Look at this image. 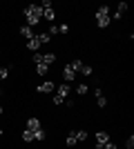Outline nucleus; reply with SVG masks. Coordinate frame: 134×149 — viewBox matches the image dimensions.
I'll use <instances>...</instances> for the list:
<instances>
[{
  "label": "nucleus",
  "instance_id": "obj_1",
  "mask_svg": "<svg viewBox=\"0 0 134 149\" xmlns=\"http://www.w3.org/2000/svg\"><path fill=\"white\" fill-rule=\"evenodd\" d=\"M22 13H25V20H27V25L36 27L40 22V16H43V9H40V5H27L25 9H22Z\"/></svg>",
  "mask_w": 134,
  "mask_h": 149
},
{
  "label": "nucleus",
  "instance_id": "obj_2",
  "mask_svg": "<svg viewBox=\"0 0 134 149\" xmlns=\"http://www.w3.org/2000/svg\"><path fill=\"white\" fill-rule=\"evenodd\" d=\"M94 20H96V27H101V29L109 27V25H112V16H109V7H107V5H101L98 9H96V13H94Z\"/></svg>",
  "mask_w": 134,
  "mask_h": 149
},
{
  "label": "nucleus",
  "instance_id": "obj_3",
  "mask_svg": "<svg viewBox=\"0 0 134 149\" xmlns=\"http://www.w3.org/2000/svg\"><path fill=\"white\" fill-rule=\"evenodd\" d=\"M54 91H56V96L51 98V100H54V105H63V102H65V98L69 96L72 87L67 85V82H63V85H58V89H54Z\"/></svg>",
  "mask_w": 134,
  "mask_h": 149
},
{
  "label": "nucleus",
  "instance_id": "obj_4",
  "mask_svg": "<svg viewBox=\"0 0 134 149\" xmlns=\"http://www.w3.org/2000/svg\"><path fill=\"white\" fill-rule=\"evenodd\" d=\"M63 80L67 82V85L76 80V71L72 69V65H69V62H67V65H65V67H63Z\"/></svg>",
  "mask_w": 134,
  "mask_h": 149
},
{
  "label": "nucleus",
  "instance_id": "obj_5",
  "mask_svg": "<svg viewBox=\"0 0 134 149\" xmlns=\"http://www.w3.org/2000/svg\"><path fill=\"white\" fill-rule=\"evenodd\" d=\"M54 89H56V82L54 80H45V82H40L38 87H36V91L38 93H51Z\"/></svg>",
  "mask_w": 134,
  "mask_h": 149
},
{
  "label": "nucleus",
  "instance_id": "obj_6",
  "mask_svg": "<svg viewBox=\"0 0 134 149\" xmlns=\"http://www.w3.org/2000/svg\"><path fill=\"white\" fill-rule=\"evenodd\" d=\"M107 140H112L107 131H96V145H94V149H101L103 145L107 143Z\"/></svg>",
  "mask_w": 134,
  "mask_h": 149
},
{
  "label": "nucleus",
  "instance_id": "obj_7",
  "mask_svg": "<svg viewBox=\"0 0 134 149\" xmlns=\"http://www.w3.org/2000/svg\"><path fill=\"white\" fill-rule=\"evenodd\" d=\"M130 7H128V2H119V5H116V11H114V20H121L123 16H125V11H128Z\"/></svg>",
  "mask_w": 134,
  "mask_h": 149
},
{
  "label": "nucleus",
  "instance_id": "obj_8",
  "mask_svg": "<svg viewBox=\"0 0 134 149\" xmlns=\"http://www.w3.org/2000/svg\"><path fill=\"white\" fill-rule=\"evenodd\" d=\"M94 96H96V105L101 107V109H103V107H107V98L103 96V89H101V87L94 89Z\"/></svg>",
  "mask_w": 134,
  "mask_h": 149
},
{
  "label": "nucleus",
  "instance_id": "obj_9",
  "mask_svg": "<svg viewBox=\"0 0 134 149\" xmlns=\"http://www.w3.org/2000/svg\"><path fill=\"white\" fill-rule=\"evenodd\" d=\"M25 129H29V131H36V129H40V120L36 118V116L27 118V127H25Z\"/></svg>",
  "mask_w": 134,
  "mask_h": 149
},
{
  "label": "nucleus",
  "instance_id": "obj_10",
  "mask_svg": "<svg viewBox=\"0 0 134 149\" xmlns=\"http://www.w3.org/2000/svg\"><path fill=\"white\" fill-rule=\"evenodd\" d=\"M43 18L49 20V22H54L56 20V9L54 7H47V9H43Z\"/></svg>",
  "mask_w": 134,
  "mask_h": 149
},
{
  "label": "nucleus",
  "instance_id": "obj_11",
  "mask_svg": "<svg viewBox=\"0 0 134 149\" xmlns=\"http://www.w3.org/2000/svg\"><path fill=\"white\" fill-rule=\"evenodd\" d=\"M20 36L25 38V40H29V38H34L36 33H34V29L29 25H22V27H20Z\"/></svg>",
  "mask_w": 134,
  "mask_h": 149
},
{
  "label": "nucleus",
  "instance_id": "obj_12",
  "mask_svg": "<svg viewBox=\"0 0 134 149\" xmlns=\"http://www.w3.org/2000/svg\"><path fill=\"white\" fill-rule=\"evenodd\" d=\"M27 49H29V51H38L40 49V42H38V38H36V36L27 40Z\"/></svg>",
  "mask_w": 134,
  "mask_h": 149
},
{
  "label": "nucleus",
  "instance_id": "obj_13",
  "mask_svg": "<svg viewBox=\"0 0 134 149\" xmlns=\"http://www.w3.org/2000/svg\"><path fill=\"white\" fill-rule=\"evenodd\" d=\"M36 38H38V42H40V45H47V42L51 40V36L47 33V31H40V33H36Z\"/></svg>",
  "mask_w": 134,
  "mask_h": 149
},
{
  "label": "nucleus",
  "instance_id": "obj_14",
  "mask_svg": "<svg viewBox=\"0 0 134 149\" xmlns=\"http://www.w3.org/2000/svg\"><path fill=\"white\" fill-rule=\"evenodd\" d=\"M56 54H43V65H47V67H49L51 62H56Z\"/></svg>",
  "mask_w": 134,
  "mask_h": 149
},
{
  "label": "nucleus",
  "instance_id": "obj_15",
  "mask_svg": "<svg viewBox=\"0 0 134 149\" xmlns=\"http://www.w3.org/2000/svg\"><path fill=\"white\" fill-rule=\"evenodd\" d=\"M87 91H89V85H87V82H78V85H76V93H78V96H85Z\"/></svg>",
  "mask_w": 134,
  "mask_h": 149
},
{
  "label": "nucleus",
  "instance_id": "obj_16",
  "mask_svg": "<svg viewBox=\"0 0 134 149\" xmlns=\"http://www.w3.org/2000/svg\"><path fill=\"white\" fill-rule=\"evenodd\" d=\"M65 145H67V147H74V145H76V129L74 131H69V136H67V140H65Z\"/></svg>",
  "mask_w": 134,
  "mask_h": 149
},
{
  "label": "nucleus",
  "instance_id": "obj_17",
  "mask_svg": "<svg viewBox=\"0 0 134 149\" xmlns=\"http://www.w3.org/2000/svg\"><path fill=\"white\" fill-rule=\"evenodd\" d=\"M78 71H81L83 76H87V78H89V76L94 74V67H92V65H85V62H83V67L78 69Z\"/></svg>",
  "mask_w": 134,
  "mask_h": 149
},
{
  "label": "nucleus",
  "instance_id": "obj_18",
  "mask_svg": "<svg viewBox=\"0 0 134 149\" xmlns=\"http://www.w3.org/2000/svg\"><path fill=\"white\" fill-rule=\"evenodd\" d=\"M36 74H38V76H47V74H49V67L40 62V65H36Z\"/></svg>",
  "mask_w": 134,
  "mask_h": 149
},
{
  "label": "nucleus",
  "instance_id": "obj_19",
  "mask_svg": "<svg viewBox=\"0 0 134 149\" xmlns=\"http://www.w3.org/2000/svg\"><path fill=\"white\" fill-rule=\"evenodd\" d=\"M45 136H47V134H45V129H43V127L34 131V140H38V143H43V140H45Z\"/></svg>",
  "mask_w": 134,
  "mask_h": 149
},
{
  "label": "nucleus",
  "instance_id": "obj_20",
  "mask_svg": "<svg viewBox=\"0 0 134 149\" xmlns=\"http://www.w3.org/2000/svg\"><path fill=\"white\" fill-rule=\"evenodd\" d=\"M87 140V131L85 129H76V143H85Z\"/></svg>",
  "mask_w": 134,
  "mask_h": 149
},
{
  "label": "nucleus",
  "instance_id": "obj_21",
  "mask_svg": "<svg viewBox=\"0 0 134 149\" xmlns=\"http://www.w3.org/2000/svg\"><path fill=\"white\" fill-rule=\"evenodd\" d=\"M32 140H34V131L22 129V143H32Z\"/></svg>",
  "mask_w": 134,
  "mask_h": 149
},
{
  "label": "nucleus",
  "instance_id": "obj_22",
  "mask_svg": "<svg viewBox=\"0 0 134 149\" xmlns=\"http://www.w3.org/2000/svg\"><path fill=\"white\" fill-rule=\"evenodd\" d=\"M32 62H34V65H40V62H43V54H38V51H34V56H32Z\"/></svg>",
  "mask_w": 134,
  "mask_h": 149
},
{
  "label": "nucleus",
  "instance_id": "obj_23",
  "mask_svg": "<svg viewBox=\"0 0 134 149\" xmlns=\"http://www.w3.org/2000/svg\"><path fill=\"white\" fill-rule=\"evenodd\" d=\"M7 76H9V69H7V67H0V82L5 80Z\"/></svg>",
  "mask_w": 134,
  "mask_h": 149
},
{
  "label": "nucleus",
  "instance_id": "obj_24",
  "mask_svg": "<svg viewBox=\"0 0 134 149\" xmlns=\"http://www.w3.org/2000/svg\"><path fill=\"white\" fill-rule=\"evenodd\" d=\"M47 33H49V36H56L58 33V25H49V31H47Z\"/></svg>",
  "mask_w": 134,
  "mask_h": 149
},
{
  "label": "nucleus",
  "instance_id": "obj_25",
  "mask_svg": "<svg viewBox=\"0 0 134 149\" xmlns=\"http://www.w3.org/2000/svg\"><path fill=\"white\" fill-rule=\"evenodd\" d=\"M134 147V136H130L128 140H125V149H132Z\"/></svg>",
  "mask_w": 134,
  "mask_h": 149
},
{
  "label": "nucleus",
  "instance_id": "obj_26",
  "mask_svg": "<svg viewBox=\"0 0 134 149\" xmlns=\"http://www.w3.org/2000/svg\"><path fill=\"white\" fill-rule=\"evenodd\" d=\"M101 149H119V147H116V145H114V143H112V140H107V143L103 145V147H101Z\"/></svg>",
  "mask_w": 134,
  "mask_h": 149
},
{
  "label": "nucleus",
  "instance_id": "obj_27",
  "mask_svg": "<svg viewBox=\"0 0 134 149\" xmlns=\"http://www.w3.org/2000/svg\"><path fill=\"white\" fill-rule=\"evenodd\" d=\"M65 105H67V109H74L76 102H74V98H65Z\"/></svg>",
  "mask_w": 134,
  "mask_h": 149
},
{
  "label": "nucleus",
  "instance_id": "obj_28",
  "mask_svg": "<svg viewBox=\"0 0 134 149\" xmlns=\"http://www.w3.org/2000/svg\"><path fill=\"white\" fill-rule=\"evenodd\" d=\"M69 31V25H58V33H67Z\"/></svg>",
  "mask_w": 134,
  "mask_h": 149
},
{
  "label": "nucleus",
  "instance_id": "obj_29",
  "mask_svg": "<svg viewBox=\"0 0 134 149\" xmlns=\"http://www.w3.org/2000/svg\"><path fill=\"white\" fill-rule=\"evenodd\" d=\"M2 113H5V107H2V105H0V116H2Z\"/></svg>",
  "mask_w": 134,
  "mask_h": 149
},
{
  "label": "nucleus",
  "instance_id": "obj_30",
  "mask_svg": "<svg viewBox=\"0 0 134 149\" xmlns=\"http://www.w3.org/2000/svg\"><path fill=\"white\" fill-rule=\"evenodd\" d=\"M0 136H5V129H2V127H0Z\"/></svg>",
  "mask_w": 134,
  "mask_h": 149
},
{
  "label": "nucleus",
  "instance_id": "obj_31",
  "mask_svg": "<svg viewBox=\"0 0 134 149\" xmlns=\"http://www.w3.org/2000/svg\"><path fill=\"white\" fill-rule=\"evenodd\" d=\"M0 54H2V51H0Z\"/></svg>",
  "mask_w": 134,
  "mask_h": 149
}]
</instances>
